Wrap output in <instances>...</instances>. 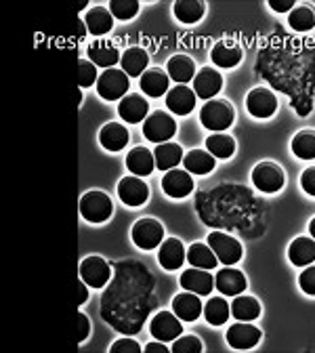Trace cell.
I'll list each match as a JSON object with an SVG mask.
<instances>
[{
	"mask_svg": "<svg viewBox=\"0 0 315 353\" xmlns=\"http://www.w3.org/2000/svg\"><path fill=\"white\" fill-rule=\"evenodd\" d=\"M234 120H236V112L227 99H210L200 110L202 126L212 132H223L225 128H230L234 124Z\"/></svg>",
	"mask_w": 315,
	"mask_h": 353,
	"instance_id": "1",
	"label": "cell"
},
{
	"mask_svg": "<svg viewBox=\"0 0 315 353\" xmlns=\"http://www.w3.org/2000/svg\"><path fill=\"white\" fill-rule=\"evenodd\" d=\"M252 185L263 194H276L286 183V172L280 164L272 160H263L252 168Z\"/></svg>",
	"mask_w": 315,
	"mask_h": 353,
	"instance_id": "2",
	"label": "cell"
},
{
	"mask_svg": "<svg viewBox=\"0 0 315 353\" xmlns=\"http://www.w3.org/2000/svg\"><path fill=\"white\" fill-rule=\"evenodd\" d=\"M114 212V202L105 192L93 190L80 198V214L88 223H105Z\"/></svg>",
	"mask_w": 315,
	"mask_h": 353,
	"instance_id": "3",
	"label": "cell"
},
{
	"mask_svg": "<svg viewBox=\"0 0 315 353\" xmlns=\"http://www.w3.org/2000/svg\"><path fill=\"white\" fill-rule=\"evenodd\" d=\"M128 88H130V78L126 76L124 70H118V68L105 70L97 80V93L105 101H118L126 97Z\"/></svg>",
	"mask_w": 315,
	"mask_h": 353,
	"instance_id": "4",
	"label": "cell"
},
{
	"mask_svg": "<svg viewBox=\"0 0 315 353\" xmlns=\"http://www.w3.org/2000/svg\"><path fill=\"white\" fill-rule=\"evenodd\" d=\"M174 132H176V122L164 110L152 112L143 122V135L152 143H166L174 137Z\"/></svg>",
	"mask_w": 315,
	"mask_h": 353,
	"instance_id": "5",
	"label": "cell"
},
{
	"mask_svg": "<svg viewBox=\"0 0 315 353\" xmlns=\"http://www.w3.org/2000/svg\"><path fill=\"white\" fill-rule=\"evenodd\" d=\"M130 236H132V242L137 244L141 250H152L164 242V225L158 219L145 216V219H139L137 223L132 225Z\"/></svg>",
	"mask_w": 315,
	"mask_h": 353,
	"instance_id": "6",
	"label": "cell"
},
{
	"mask_svg": "<svg viewBox=\"0 0 315 353\" xmlns=\"http://www.w3.org/2000/svg\"><path fill=\"white\" fill-rule=\"evenodd\" d=\"M246 110H248L250 116H254L258 120L272 118L278 112V97L274 95L272 88L256 86L246 97Z\"/></svg>",
	"mask_w": 315,
	"mask_h": 353,
	"instance_id": "7",
	"label": "cell"
},
{
	"mask_svg": "<svg viewBox=\"0 0 315 353\" xmlns=\"http://www.w3.org/2000/svg\"><path fill=\"white\" fill-rule=\"evenodd\" d=\"M112 278V268L103 256L91 254L80 263V280H84L91 288H103Z\"/></svg>",
	"mask_w": 315,
	"mask_h": 353,
	"instance_id": "8",
	"label": "cell"
},
{
	"mask_svg": "<svg viewBox=\"0 0 315 353\" xmlns=\"http://www.w3.org/2000/svg\"><path fill=\"white\" fill-rule=\"evenodd\" d=\"M208 246L214 250L219 263H223V265H236L244 254L242 244L234 236L225 234V232H212L208 236Z\"/></svg>",
	"mask_w": 315,
	"mask_h": 353,
	"instance_id": "9",
	"label": "cell"
},
{
	"mask_svg": "<svg viewBox=\"0 0 315 353\" xmlns=\"http://www.w3.org/2000/svg\"><path fill=\"white\" fill-rule=\"evenodd\" d=\"M181 322L183 320L179 318L174 312H158L150 322V332L156 341L170 343V341L181 336V332H183Z\"/></svg>",
	"mask_w": 315,
	"mask_h": 353,
	"instance_id": "10",
	"label": "cell"
},
{
	"mask_svg": "<svg viewBox=\"0 0 315 353\" xmlns=\"http://www.w3.org/2000/svg\"><path fill=\"white\" fill-rule=\"evenodd\" d=\"M162 190L164 194H168L170 198H187L194 192V179H192V172L181 170V168H172L166 170V174L162 176Z\"/></svg>",
	"mask_w": 315,
	"mask_h": 353,
	"instance_id": "11",
	"label": "cell"
},
{
	"mask_svg": "<svg viewBox=\"0 0 315 353\" xmlns=\"http://www.w3.org/2000/svg\"><path fill=\"white\" fill-rule=\"evenodd\" d=\"M118 198L126 206H143L150 198V188L141 176H124L118 183Z\"/></svg>",
	"mask_w": 315,
	"mask_h": 353,
	"instance_id": "12",
	"label": "cell"
},
{
	"mask_svg": "<svg viewBox=\"0 0 315 353\" xmlns=\"http://www.w3.org/2000/svg\"><path fill=\"white\" fill-rule=\"evenodd\" d=\"M148 112H150L148 99L143 95H137V93H128L118 103V114L128 124H139V122H143L148 118Z\"/></svg>",
	"mask_w": 315,
	"mask_h": 353,
	"instance_id": "13",
	"label": "cell"
},
{
	"mask_svg": "<svg viewBox=\"0 0 315 353\" xmlns=\"http://www.w3.org/2000/svg\"><path fill=\"white\" fill-rule=\"evenodd\" d=\"M214 286L221 294H227V296H238L246 290L248 282L244 278V274L240 270H234V265H227L216 272L214 278Z\"/></svg>",
	"mask_w": 315,
	"mask_h": 353,
	"instance_id": "14",
	"label": "cell"
},
{
	"mask_svg": "<svg viewBox=\"0 0 315 353\" xmlns=\"http://www.w3.org/2000/svg\"><path fill=\"white\" fill-rule=\"evenodd\" d=\"M263 332L261 328L252 326L250 322H238V324H232V328L227 330V343L234 347V349H240V351H246V349H252L258 345Z\"/></svg>",
	"mask_w": 315,
	"mask_h": 353,
	"instance_id": "15",
	"label": "cell"
},
{
	"mask_svg": "<svg viewBox=\"0 0 315 353\" xmlns=\"http://www.w3.org/2000/svg\"><path fill=\"white\" fill-rule=\"evenodd\" d=\"M196 93L185 84H176L166 93V108L176 116H187L196 108Z\"/></svg>",
	"mask_w": 315,
	"mask_h": 353,
	"instance_id": "16",
	"label": "cell"
},
{
	"mask_svg": "<svg viewBox=\"0 0 315 353\" xmlns=\"http://www.w3.org/2000/svg\"><path fill=\"white\" fill-rule=\"evenodd\" d=\"M223 88V76L214 68H202L194 78V93L200 99H214V95Z\"/></svg>",
	"mask_w": 315,
	"mask_h": 353,
	"instance_id": "17",
	"label": "cell"
},
{
	"mask_svg": "<svg viewBox=\"0 0 315 353\" xmlns=\"http://www.w3.org/2000/svg\"><path fill=\"white\" fill-rule=\"evenodd\" d=\"M172 312L183 322H196L204 314V305L200 301V294H194L190 290L176 294L172 299Z\"/></svg>",
	"mask_w": 315,
	"mask_h": 353,
	"instance_id": "18",
	"label": "cell"
},
{
	"mask_svg": "<svg viewBox=\"0 0 315 353\" xmlns=\"http://www.w3.org/2000/svg\"><path fill=\"white\" fill-rule=\"evenodd\" d=\"M185 256H187L185 246H183V242L179 240V238H166L160 244L158 261H160L162 268L168 270V272H174V270L181 268V265L185 263Z\"/></svg>",
	"mask_w": 315,
	"mask_h": 353,
	"instance_id": "19",
	"label": "cell"
},
{
	"mask_svg": "<svg viewBox=\"0 0 315 353\" xmlns=\"http://www.w3.org/2000/svg\"><path fill=\"white\" fill-rule=\"evenodd\" d=\"M181 282V288L194 292V294H210L212 288H214V278L208 274V270H200V268H192V270H185L179 278Z\"/></svg>",
	"mask_w": 315,
	"mask_h": 353,
	"instance_id": "20",
	"label": "cell"
},
{
	"mask_svg": "<svg viewBox=\"0 0 315 353\" xmlns=\"http://www.w3.org/2000/svg\"><path fill=\"white\" fill-rule=\"evenodd\" d=\"M86 55H88V59H91L95 65L105 68V70L114 68L122 59L118 47H116V44H112L110 40H95L91 47L86 49Z\"/></svg>",
	"mask_w": 315,
	"mask_h": 353,
	"instance_id": "21",
	"label": "cell"
},
{
	"mask_svg": "<svg viewBox=\"0 0 315 353\" xmlns=\"http://www.w3.org/2000/svg\"><path fill=\"white\" fill-rule=\"evenodd\" d=\"M130 141V132L124 124L120 122H108L101 132H99V143L108 150V152H120L126 148V143Z\"/></svg>",
	"mask_w": 315,
	"mask_h": 353,
	"instance_id": "22",
	"label": "cell"
},
{
	"mask_svg": "<svg viewBox=\"0 0 315 353\" xmlns=\"http://www.w3.org/2000/svg\"><path fill=\"white\" fill-rule=\"evenodd\" d=\"M210 57H212L214 65H219V68H225V70L236 68L242 61V47L234 40H221L214 44Z\"/></svg>",
	"mask_w": 315,
	"mask_h": 353,
	"instance_id": "23",
	"label": "cell"
},
{
	"mask_svg": "<svg viewBox=\"0 0 315 353\" xmlns=\"http://www.w3.org/2000/svg\"><path fill=\"white\" fill-rule=\"evenodd\" d=\"M168 80H170L168 72H164L162 68H150L141 76L139 86L148 97H162L168 93Z\"/></svg>",
	"mask_w": 315,
	"mask_h": 353,
	"instance_id": "24",
	"label": "cell"
},
{
	"mask_svg": "<svg viewBox=\"0 0 315 353\" xmlns=\"http://www.w3.org/2000/svg\"><path fill=\"white\" fill-rule=\"evenodd\" d=\"M120 63H122V70L126 72L128 78H132V76H139V78H141V76L150 70V68H148L150 55H148V51L141 49V47H130V49H126V51L122 53Z\"/></svg>",
	"mask_w": 315,
	"mask_h": 353,
	"instance_id": "25",
	"label": "cell"
},
{
	"mask_svg": "<svg viewBox=\"0 0 315 353\" xmlns=\"http://www.w3.org/2000/svg\"><path fill=\"white\" fill-rule=\"evenodd\" d=\"M288 259L294 268H307V265H311L315 261V240L305 236L292 240V244L288 246Z\"/></svg>",
	"mask_w": 315,
	"mask_h": 353,
	"instance_id": "26",
	"label": "cell"
},
{
	"mask_svg": "<svg viewBox=\"0 0 315 353\" xmlns=\"http://www.w3.org/2000/svg\"><path fill=\"white\" fill-rule=\"evenodd\" d=\"M126 168L134 176H148L156 168V158L148 148H132L126 156Z\"/></svg>",
	"mask_w": 315,
	"mask_h": 353,
	"instance_id": "27",
	"label": "cell"
},
{
	"mask_svg": "<svg viewBox=\"0 0 315 353\" xmlns=\"http://www.w3.org/2000/svg\"><path fill=\"white\" fill-rule=\"evenodd\" d=\"M166 72H168V76H170L174 82L185 84V82H190V80L196 78V63H194V59L187 57V55H174V57L168 59Z\"/></svg>",
	"mask_w": 315,
	"mask_h": 353,
	"instance_id": "28",
	"label": "cell"
},
{
	"mask_svg": "<svg viewBox=\"0 0 315 353\" xmlns=\"http://www.w3.org/2000/svg\"><path fill=\"white\" fill-rule=\"evenodd\" d=\"M84 23H86V30L91 32L93 36H103L114 28V15L105 7H93L91 11L86 13Z\"/></svg>",
	"mask_w": 315,
	"mask_h": 353,
	"instance_id": "29",
	"label": "cell"
},
{
	"mask_svg": "<svg viewBox=\"0 0 315 353\" xmlns=\"http://www.w3.org/2000/svg\"><path fill=\"white\" fill-rule=\"evenodd\" d=\"M183 166L187 172L192 174H208L214 170L216 166V160L210 152H204V150H192L183 156Z\"/></svg>",
	"mask_w": 315,
	"mask_h": 353,
	"instance_id": "30",
	"label": "cell"
},
{
	"mask_svg": "<svg viewBox=\"0 0 315 353\" xmlns=\"http://www.w3.org/2000/svg\"><path fill=\"white\" fill-rule=\"evenodd\" d=\"M232 316L240 322H252L261 316V303L250 294H238L232 301Z\"/></svg>",
	"mask_w": 315,
	"mask_h": 353,
	"instance_id": "31",
	"label": "cell"
},
{
	"mask_svg": "<svg viewBox=\"0 0 315 353\" xmlns=\"http://www.w3.org/2000/svg\"><path fill=\"white\" fill-rule=\"evenodd\" d=\"M172 11L181 23H198L206 13V3L202 0H176Z\"/></svg>",
	"mask_w": 315,
	"mask_h": 353,
	"instance_id": "32",
	"label": "cell"
},
{
	"mask_svg": "<svg viewBox=\"0 0 315 353\" xmlns=\"http://www.w3.org/2000/svg\"><path fill=\"white\" fill-rule=\"evenodd\" d=\"M232 316V305L223 296H212L204 305V318L210 326H223Z\"/></svg>",
	"mask_w": 315,
	"mask_h": 353,
	"instance_id": "33",
	"label": "cell"
},
{
	"mask_svg": "<svg viewBox=\"0 0 315 353\" xmlns=\"http://www.w3.org/2000/svg\"><path fill=\"white\" fill-rule=\"evenodd\" d=\"M156 158V168L160 170H172L179 162L183 160V150L179 143H160L154 152Z\"/></svg>",
	"mask_w": 315,
	"mask_h": 353,
	"instance_id": "34",
	"label": "cell"
},
{
	"mask_svg": "<svg viewBox=\"0 0 315 353\" xmlns=\"http://www.w3.org/2000/svg\"><path fill=\"white\" fill-rule=\"evenodd\" d=\"M187 261L192 263V268H200V270H214V265L219 263L214 250L208 244H202V242H196V244L190 246Z\"/></svg>",
	"mask_w": 315,
	"mask_h": 353,
	"instance_id": "35",
	"label": "cell"
},
{
	"mask_svg": "<svg viewBox=\"0 0 315 353\" xmlns=\"http://www.w3.org/2000/svg\"><path fill=\"white\" fill-rule=\"evenodd\" d=\"M292 154L301 160H315V130H298L292 137Z\"/></svg>",
	"mask_w": 315,
	"mask_h": 353,
	"instance_id": "36",
	"label": "cell"
},
{
	"mask_svg": "<svg viewBox=\"0 0 315 353\" xmlns=\"http://www.w3.org/2000/svg\"><path fill=\"white\" fill-rule=\"evenodd\" d=\"M288 26L296 32H309L315 28V9L311 5H296L288 15Z\"/></svg>",
	"mask_w": 315,
	"mask_h": 353,
	"instance_id": "37",
	"label": "cell"
},
{
	"mask_svg": "<svg viewBox=\"0 0 315 353\" xmlns=\"http://www.w3.org/2000/svg\"><path fill=\"white\" fill-rule=\"evenodd\" d=\"M206 150L214 158H232L236 152V141H234V137L225 135V132H212V135L206 139Z\"/></svg>",
	"mask_w": 315,
	"mask_h": 353,
	"instance_id": "38",
	"label": "cell"
},
{
	"mask_svg": "<svg viewBox=\"0 0 315 353\" xmlns=\"http://www.w3.org/2000/svg\"><path fill=\"white\" fill-rule=\"evenodd\" d=\"M139 3L137 0H112L110 3V11H112V15L116 17V19H120V21H128V19H132L134 15L139 13Z\"/></svg>",
	"mask_w": 315,
	"mask_h": 353,
	"instance_id": "39",
	"label": "cell"
},
{
	"mask_svg": "<svg viewBox=\"0 0 315 353\" xmlns=\"http://www.w3.org/2000/svg\"><path fill=\"white\" fill-rule=\"evenodd\" d=\"M204 347H202V341L198 336H192V334H181L179 339H174V345H172V353H200Z\"/></svg>",
	"mask_w": 315,
	"mask_h": 353,
	"instance_id": "40",
	"label": "cell"
},
{
	"mask_svg": "<svg viewBox=\"0 0 315 353\" xmlns=\"http://www.w3.org/2000/svg\"><path fill=\"white\" fill-rule=\"evenodd\" d=\"M97 65L93 61H88V59H82L80 61V76H78V82L82 88H88V86H93L99 78H97Z\"/></svg>",
	"mask_w": 315,
	"mask_h": 353,
	"instance_id": "41",
	"label": "cell"
},
{
	"mask_svg": "<svg viewBox=\"0 0 315 353\" xmlns=\"http://www.w3.org/2000/svg\"><path fill=\"white\" fill-rule=\"evenodd\" d=\"M298 286L305 294L315 296V265H307L305 272L298 276Z\"/></svg>",
	"mask_w": 315,
	"mask_h": 353,
	"instance_id": "42",
	"label": "cell"
},
{
	"mask_svg": "<svg viewBox=\"0 0 315 353\" xmlns=\"http://www.w3.org/2000/svg\"><path fill=\"white\" fill-rule=\"evenodd\" d=\"M110 353H141V347L137 341H132V339H118L110 347Z\"/></svg>",
	"mask_w": 315,
	"mask_h": 353,
	"instance_id": "43",
	"label": "cell"
},
{
	"mask_svg": "<svg viewBox=\"0 0 315 353\" xmlns=\"http://www.w3.org/2000/svg\"><path fill=\"white\" fill-rule=\"evenodd\" d=\"M301 188L305 190V194L315 198V166H309L303 170L301 174Z\"/></svg>",
	"mask_w": 315,
	"mask_h": 353,
	"instance_id": "44",
	"label": "cell"
},
{
	"mask_svg": "<svg viewBox=\"0 0 315 353\" xmlns=\"http://www.w3.org/2000/svg\"><path fill=\"white\" fill-rule=\"evenodd\" d=\"M292 108L298 116H309L313 110V97L311 95H298L292 99Z\"/></svg>",
	"mask_w": 315,
	"mask_h": 353,
	"instance_id": "45",
	"label": "cell"
},
{
	"mask_svg": "<svg viewBox=\"0 0 315 353\" xmlns=\"http://www.w3.org/2000/svg\"><path fill=\"white\" fill-rule=\"evenodd\" d=\"M267 5H269V9H274L276 13H286V11L296 7L294 0H269Z\"/></svg>",
	"mask_w": 315,
	"mask_h": 353,
	"instance_id": "46",
	"label": "cell"
},
{
	"mask_svg": "<svg viewBox=\"0 0 315 353\" xmlns=\"http://www.w3.org/2000/svg\"><path fill=\"white\" fill-rule=\"evenodd\" d=\"M88 332H91V324H88V318L84 314H78V343L86 341Z\"/></svg>",
	"mask_w": 315,
	"mask_h": 353,
	"instance_id": "47",
	"label": "cell"
},
{
	"mask_svg": "<svg viewBox=\"0 0 315 353\" xmlns=\"http://www.w3.org/2000/svg\"><path fill=\"white\" fill-rule=\"evenodd\" d=\"M145 353H168V347L162 341H154V343H148Z\"/></svg>",
	"mask_w": 315,
	"mask_h": 353,
	"instance_id": "48",
	"label": "cell"
},
{
	"mask_svg": "<svg viewBox=\"0 0 315 353\" xmlns=\"http://www.w3.org/2000/svg\"><path fill=\"white\" fill-rule=\"evenodd\" d=\"M86 282L84 280H80L78 282V305H84L86 303V299H88V292H86Z\"/></svg>",
	"mask_w": 315,
	"mask_h": 353,
	"instance_id": "49",
	"label": "cell"
},
{
	"mask_svg": "<svg viewBox=\"0 0 315 353\" xmlns=\"http://www.w3.org/2000/svg\"><path fill=\"white\" fill-rule=\"evenodd\" d=\"M309 234H311V238L315 240V216L309 221Z\"/></svg>",
	"mask_w": 315,
	"mask_h": 353,
	"instance_id": "50",
	"label": "cell"
}]
</instances>
